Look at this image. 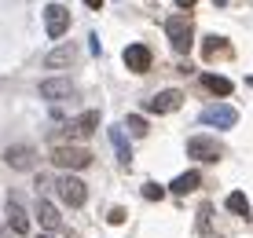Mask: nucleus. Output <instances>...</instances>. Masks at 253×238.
I'll return each instance as SVG.
<instances>
[{
    "mask_svg": "<svg viewBox=\"0 0 253 238\" xmlns=\"http://www.w3.org/2000/svg\"><path fill=\"white\" fill-rule=\"evenodd\" d=\"M202 55H206V59H213V55H231V44L224 40V37H206Z\"/></svg>",
    "mask_w": 253,
    "mask_h": 238,
    "instance_id": "nucleus-18",
    "label": "nucleus"
},
{
    "mask_svg": "<svg viewBox=\"0 0 253 238\" xmlns=\"http://www.w3.org/2000/svg\"><path fill=\"white\" fill-rule=\"evenodd\" d=\"M125 128L132 132L136 139H143V136H147V128H151V125H147V118H143V114H128V118H125Z\"/></svg>",
    "mask_w": 253,
    "mask_h": 238,
    "instance_id": "nucleus-20",
    "label": "nucleus"
},
{
    "mask_svg": "<svg viewBox=\"0 0 253 238\" xmlns=\"http://www.w3.org/2000/svg\"><path fill=\"white\" fill-rule=\"evenodd\" d=\"M110 147H114V154H118V161H121V169H128L132 165V147H128V136H125V125H114L110 128Z\"/></svg>",
    "mask_w": 253,
    "mask_h": 238,
    "instance_id": "nucleus-13",
    "label": "nucleus"
},
{
    "mask_svg": "<svg viewBox=\"0 0 253 238\" xmlns=\"http://www.w3.org/2000/svg\"><path fill=\"white\" fill-rule=\"evenodd\" d=\"M44 30H48L51 40H59V37L70 30V11H66L63 4H48V7H44Z\"/></svg>",
    "mask_w": 253,
    "mask_h": 238,
    "instance_id": "nucleus-8",
    "label": "nucleus"
},
{
    "mask_svg": "<svg viewBox=\"0 0 253 238\" xmlns=\"http://www.w3.org/2000/svg\"><path fill=\"white\" fill-rule=\"evenodd\" d=\"M202 88L206 92H213V95H231V81L228 77H220V74H202Z\"/></svg>",
    "mask_w": 253,
    "mask_h": 238,
    "instance_id": "nucleus-16",
    "label": "nucleus"
},
{
    "mask_svg": "<svg viewBox=\"0 0 253 238\" xmlns=\"http://www.w3.org/2000/svg\"><path fill=\"white\" fill-rule=\"evenodd\" d=\"M41 95L51 99V103L70 99V95H74V81H70V77H48V81H41Z\"/></svg>",
    "mask_w": 253,
    "mask_h": 238,
    "instance_id": "nucleus-11",
    "label": "nucleus"
},
{
    "mask_svg": "<svg viewBox=\"0 0 253 238\" xmlns=\"http://www.w3.org/2000/svg\"><path fill=\"white\" fill-rule=\"evenodd\" d=\"M37 238H55V235H51V231H44V235H37Z\"/></svg>",
    "mask_w": 253,
    "mask_h": 238,
    "instance_id": "nucleus-25",
    "label": "nucleus"
},
{
    "mask_svg": "<svg viewBox=\"0 0 253 238\" xmlns=\"http://www.w3.org/2000/svg\"><path fill=\"white\" fill-rule=\"evenodd\" d=\"M4 165H7V169H15V172H26V169L37 165V151H33L30 143H15V147H7V151H4Z\"/></svg>",
    "mask_w": 253,
    "mask_h": 238,
    "instance_id": "nucleus-7",
    "label": "nucleus"
},
{
    "mask_svg": "<svg viewBox=\"0 0 253 238\" xmlns=\"http://www.w3.org/2000/svg\"><path fill=\"white\" fill-rule=\"evenodd\" d=\"M51 187H55V195L63 198L70 209H81V205H84V198H88V187H84L77 176H70V172L55 176V180H51Z\"/></svg>",
    "mask_w": 253,
    "mask_h": 238,
    "instance_id": "nucleus-3",
    "label": "nucleus"
},
{
    "mask_svg": "<svg viewBox=\"0 0 253 238\" xmlns=\"http://www.w3.org/2000/svg\"><path fill=\"white\" fill-rule=\"evenodd\" d=\"M250 220H253V213H250Z\"/></svg>",
    "mask_w": 253,
    "mask_h": 238,
    "instance_id": "nucleus-27",
    "label": "nucleus"
},
{
    "mask_svg": "<svg viewBox=\"0 0 253 238\" xmlns=\"http://www.w3.org/2000/svg\"><path fill=\"white\" fill-rule=\"evenodd\" d=\"M187 158H195V161H220L224 143L213 139V136H191L187 139Z\"/></svg>",
    "mask_w": 253,
    "mask_h": 238,
    "instance_id": "nucleus-5",
    "label": "nucleus"
},
{
    "mask_svg": "<svg viewBox=\"0 0 253 238\" xmlns=\"http://www.w3.org/2000/svg\"><path fill=\"white\" fill-rule=\"evenodd\" d=\"M77 55H81V48H77L74 40H66V44H59V48H51V51H48L44 66H48V70H66V66H74V63H77Z\"/></svg>",
    "mask_w": 253,
    "mask_h": 238,
    "instance_id": "nucleus-9",
    "label": "nucleus"
},
{
    "mask_svg": "<svg viewBox=\"0 0 253 238\" xmlns=\"http://www.w3.org/2000/svg\"><path fill=\"white\" fill-rule=\"evenodd\" d=\"M202 125H209V128H235L239 125V110L224 107V103H213V107L202 110Z\"/></svg>",
    "mask_w": 253,
    "mask_h": 238,
    "instance_id": "nucleus-6",
    "label": "nucleus"
},
{
    "mask_svg": "<svg viewBox=\"0 0 253 238\" xmlns=\"http://www.w3.org/2000/svg\"><path fill=\"white\" fill-rule=\"evenodd\" d=\"M125 216H128V213H125V209H121V205L107 209V224H110V227H121V224H125Z\"/></svg>",
    "mask_w": 253,
    "mask_h": 238,
    "instance_id": "nucleus-22",
    "label": "nucleus"
},
{
    "mask_svg": "<svg viewBox=\"0 0 253 238\" xmlns=\"http://www.w3.org/2000/svg\"><path fill=\"white\" fill-rule=\"evenodd\" d=\"M180 103H184V92H180V88H162V92L147 103V110L151 114H172V110H180Z\"/></svg>",
    "mask_w": 253,
    "mask_h": 238,
    "instance_id": "nucleus-10",
    "label": "nucleus"
},
{
    "mask_svg": "<svg viewBox=\"0 0 253 238\" xmlns=\"http://www.w3.org/2000/svg\"><path fill=\"white\" fill-rule=\"evenodd\" d=\"M33 213H37V220H41V224L48 227V231H51V227H59V209L51 205L48 198H41V201H37V209H33Z\"/></svg>",
    "mask_w": 253,
    "mask_h": 238,
    "instance_id": "nucleus-17",
    "label": "nucleus"
},
{
    "mask_svg": "<svg viewBox=\"0 0 253 238\" xmlns=\"http://www.w3.org/2000/svg\"><path fill=\"white\" fill-rule=\"evenodd\" d=\"M246 84H250V88H253V77H250V81H246Z\"/></svg>",
    "mask_w": 253,
    "mask_h": 238,
    "instance_id": "nucleus-26",
    "label": "nucleus"
},
{
    "mask_svg": "<svg viewBox=\"0 0 253 238\" xmlns=\"http://www.w3.org/2000/svg\"><path fill=\"white\" fill-rule=\"evenodd\" d=\"M224 205H228V213H235V216H250V213H253V209H250V201H246V195H242V191H231Z\"/></svg>",
    "mask_w": 253,
    "mask_h": 238,
    "instance_id": "nucleus-19",
    "label": "nucleus"
},
{
    "mask_svg": "<svg viewBox=\"0 0 253 238\" xmlns=\"http://www.w3.org/2000/svg\"><path fill=\"white\" fill-rule=\"evenodd\" d=\"M195 187H202V172H195V169H191V172H180L176 180L169 183V191H172V195H191Z\"/></svg>",
    "mask_w": 253,
    "mask_h": 238,
    "instance_id": "nucleus-15",
    "label": "nucleus"
},
{
    "mask_svg": "<svg viewBox=\"0 0 253 238\" xmlns=\"http://www.w3.org/2000/svg\"><path fill=\"white\" fill-rule=\"evenodd\" d=\"M51 165H55V169H66V172L88 169L92 165V151L81 147V143H55L51 147Z\"/></svg>",
    "mask_w": 253,
    "mask_h": 238,
    "instance_id": "nucleus-2",
    "label": "nucleus"
},
{
    "mask_svg": "<svg viewBox=\"0 0 253 238\" xmlns=\"http://www.w3.org/2000/svg\"><path fill=\"white\" fill-rule=\"evenodd\" d=\"M125 66L132 70V74H147V70H151V51H147L143 44H128L125 48Z\"/></svg>",
    "mask_w": 253,
    "mask_h": 238,
    "instance_id": "nucleus-12",
    "label": "nucleus"
},
{
    "mask_svg": "<svg viewBox=\"0 0 253 238\" xmlns=\"http://www.w3.org/2000/svg\"><path fill=\"white\" fill-rule=\"evenodd\" d=\"M176 7H180V11H191V7H195V0H176Z\"/></svg>",
    "mask_w": 253,
    "mask_h": 238,
    "instance_id": "nucleus-23",
    "label": "nucleus"
},
{
    "mask_svg": "<svg viewBox=\"0 0 253 238\" xmlns=\"http://www.w3.org/2000/svg\"><path fill=\"white\" fill-rule=\"evenodd\" d=\"M7 227H11L15 235H30V216H26V209L15 198L7 201Z\"/></svg>",
    "mask_w": 253,
    "mask_h": 238,
    "instance_id": "nucleus-14",
    "label": "nucleus"
},
{
    "mask_svg": "<svg viewBox=\"0 0 253 238\" xmlns=\"http://www.w3.org/2000/svg\"><path fill=\"white\" fill-rule=\"evenodd\" d=\"M165 37H169V44H172L176 55H187V51L195 48V19H191L187 11L172 15V19L165 22Z\"/></svg>",
    "mask_w": 253,
    "mask_h": 238,
    "instance_id": "nucleus-1",
    "label": "nucleus"
},
{
    "mask_svg": "<svg viewBox=\"0 0 253 238\" xmlns=\"http://www.w3.org/2000/svg\"><path fill=\"white\" fill-rule=\"evenodd\" d=\"M95 125H99V110H88V114H81V118H74V121H66L63 128H55V136H59V143L63 139H84V136H92ZM51 136V139H55Z\"/></svg>",
    "mask_w": 253,
    "mask_h": 238,
    "instance_id": "nucleus-4",
    "label": "nucleus"
},
{
    "mask_svg": "<svg viewBox=\"0 0 253 238\" xmlns=\"http://www.w3.org/2000/svg\"><path fill=\"white\" fill-rule=\"evenodd\" d=\"M84 4H88L92 11H99V7H103V0H84Z\"/></svg>",
    "mask_w": 253,
    "mask_h": 238,
    "instance_id": "nucleus-24",
    "label": "nucleus"
},
{
    "mask_svg": "<svg viewBox=\"0 0 253 238\" xmlns=\"http://www.w3.org/2000/svg\"><path fill=\"white\" fill-rule=\"evenodd\" d=\"M143 198H147V201H162V198H165L162 183H143Z\"/></svg>",
    "mask_w": 253,
    "mask_h": 238,
    "instance_id": "nucleus-21",
    "label": "nucleus"
}]
</instances>
